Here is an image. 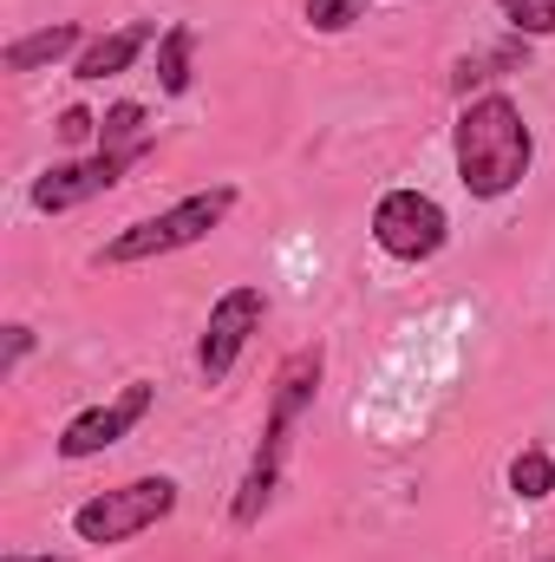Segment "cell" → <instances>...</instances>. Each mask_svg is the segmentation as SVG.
<instances>
[{"instance_id": "1", "label": "cell", "mask_w": 555, "mask_h": 562, "mask_svg": "<svg viewBox=\"0 0 555 562\" xmlns=\"http://www.w3.org/2000/svg\"><path fill=\"white\" fill-rule=\"evenodd\" d=\"M451 157H457V183L477 203H497L510 190H523L530 164H536V132L523 119V105L510 92H484L457 112L451 125Z\"/></svg>"}, {"instance_id": "2", "label": "cell", "mask_w": 555, "mask_h": 562, "mask_svg": "<svg viewBox=\"0 0 555 562\" xmlns=\"http://www.w3.org/2000/svg\"><path fill=\"white\" fill-rule=\"evenodd\" d=\"M320 373H327V353H320V347H301V353L281 360L275 393H269L262 445H256L249 477H242V491H236V504H229V524H236V530H256V524H262V510H269V497H275V484H281L287 438H294V425L307 419V406H314V393H320Z\"/></svg>"}, {"instance_id": "3", "label": "cell", "mask_w": 555, "mask_h": 562, "mask_svg": "<svg viewBox=\"0 0 555 562\" xmlns=\"http://www.w3.org/2000/svg\"><path fill=\"white\" fill-rule=\"evenodd\" d=\"M229 210H236V183H209V190H196V196H183V203L144 216L132 229H118L92 262H99V269H138V262H157V256H177V249L203 243L209 229H223Z\"/></svg>"}, {"instance_id": "4", "label": "cell", "mask_w": 555, "mask_h": 562, "mask_svg": "<svg viewBox=\"0 0 555 562\" xmlns=\"http://www.w3.org/2000/svg\"><path fill=\"white\" fill-rule=\"evenodd\" d=\"M170 510H177V477H163V471L157 477H132V484H112V491L86 497L72 510V537L112 550V543H132L144 530H157Z\"/></svg>"}, {"instance_id": "5", "label": "cell", "mask_w": 555, "mask_h": 562, "mask_svg": "<svg viewBox=\"0 0 555 562\" xmlns=\"http://www.w3.org/2000/svg\"><path fill=\"white\" fill-rule=\"evenodd\" d=\"M262 321H269V294H262V288L236 281V288L216 294V307H209V321H203V340H196V373H203V386H223V380L236 373V360H242V347L262 334Z\"/></svg>"}, {"instance_id": "6", "label": "cell", "mask_w": 555, "mask_h": 562, "mask_svg": "<svg viewBox=\"0 0 555 562\" xmlns=\"http://www.w3.org/2000/svg\"><path fill=\"white\" fill-rule=\"evenodd\" d=\"M373 243H380L393 262H431V256H444V243H451V216H444V203L424 196V190H386V196L373 203Z\"/></svg>"}, {"instance_id": "7", "label": "cell", "mask_w": 555, "mask_h": 562, "mask_svg": "<svg viewBox=\"0 0 555 562\" xmlns=\"http://www.w3.org/2000/svg\"><path fill=\"white\" fill-rule=\"evenodd\" d=\"M144 157H150V144H132V150H92V157H72V164H46V170L33 177V210H39V216H66V210H79V203L118 190L125 170L144 164Z\"/></svg>"}, {"instance_id": "8", "label": "cell", "mask_w": 555, "mask_h": 562, "mask_svg": "<svg viewBox=\"0 0 555 562\" xmlns=\"http://www.w3.org/2000/svg\"><path fill=\"white\" fill-rule=\"evenodd\" d=\"M150 406H157V386H150V380H132L125 393H112L105 406H86L79 419L59 431V458H66V464H86V458L112 451L118 438H132V431H138Z\"/></svg>"}, {"instance_id": "9", "label": "cell", "mask_w": 555, "mask_h": 562, "mask_svg": "<svg viewBox=\"0 0 555 562\" xmlns=\"http://www.w3.org/2000/svg\"><path fill=\"white\" fill-rule=\"evenodd\" d=\"M150 40H163V33H157V26H144V20H138V26H118V33H99V40L72 59V79H86V86H92V79H118V72H132Z\"/></svg>"}, {"instance_id": "10", "label": "cell", "mask_w": 555, "mask_h": 562, "mask_svg": "<svg viewBox=\"0 0 555 562\" xmlns=\"http://www.w3.org/2000/svg\"><path fill=\"white\" fill-rule=\"evenodd\" d=\"M86 46H92V40H86L72 20H59V26H39V33L7 40L0 66H7V72H39V66H53V59H66V53H86Z\"/></svg>"}, {"instance_id": "11", "label": "cell", "mask_w": 555, "mask_h": 562, "mask_svg": "<svg viewBox=\"0 0 555 562\" xmlns=\"http://www.w3.org/2000/svg\"><path fill=\"white\" fill-rule=\"evenodd\" d=\"M190 53H196V26H190V20H170L163 40H157V86H163L170 99L190 92Z\"/></svg>"}, {"instance_id": "12", "label": "cell", "mask_w": 555, "mask_h": 562, "mask_svg": "<svg viewBox=\"0 0 555 562\" xmlns=\"http://www.w3.org/2000/svg\"><path fill=\"white\" fill-rule=\"evenodd\" d=\"M555 491V458L543 445H523L517 458H510V497H523V504H543Z\"/></svg>"}, {"instance_id": "13", "label": "cell", "mask_w": 555, "mask_h": 562, "mask_svg": "<svg viewBox=\"0 0 555 562\" xmlns=\"http://www.w3.org/2000/svg\"><path fill=\"white\" fill-rule=\"evenodd\" d=\"M150 112H144L138 99H118L105 119H99V150H132V144H150V125H144Z\"/></svg>"}, {"instance_id": "14", "label": "cell", "mask_w": 555, "mask_h": 562, "mask_svg": "<svg viewBox=\"0 0 555 562\" xmlns=\"http://www.w3.org/2000/svg\"><path fill=\"white\" fill-rule=\"evenodd\" d=\"M497 13H503L523 40H550L555 33V0H497Z\"/></svg>"}, {"instance_id": "15", "label": "cell", "mask_w": 555, "mask_h": 562, "mask_svg": "<svg viewBox=\"0 0 555 562\" xmlns=\"http://www.w3.org/2000/svg\"><path fill=\"white\" fill-rule=\"evenodd\" d=\"M360 13H366L360 0H307V26H314V33H347Z\"/></svg>"}, {"instance_id": "16", "label": "cell", "mask_w": 555, "mask_h": 562, "mask_svg": "<svg viewBox=\"0 0 555 562\" xmlns=\"http://www.w3.org/2000/svg\"><path fill=\"white\" fill-rule=\"evenodd\" d=\"M59 138H66V144H86V138H99V119H92L86 105H66V112H59Z\"/></svg>"}, {"instance_id": "17", "label": "cell", "mask_w": 555, "mask_h": 562, "mask_svg": "<svg viewBox=\"0 0 555 562\" xmlns=\"http://www.w3.org/2000/svg\"><path fill=\"white\" fill-rule=\"evenodd\" d=\"M26 353H33V327H20V321H13V327H7V347H0V373H13Z\"/></svg>"}, {"instance_id": "18", "label": "cell", "mask_w": 555, "mask_h": 562, "mask_svg": "<svg viewBox=\"0 0 555 562\" xmlns=\"http://www.w3.org/2000/svg\"><path fill=\"white\" fill-rule=\"evenodd\" d=\"M0 562H72V557H20V550H7Z\"/></svg>"}, {"instance_id": "19", "label": "cell", "mask_w": 555, "mask_h": 562, "mask_svg": "<svg viewBox=\"0 0 555 562\" xmlns=\"http://www.w3.org/2000/svg\"><path fill=\"white\" fill-rule=\"evenodd\" d=\"M536 562H555V557H536Z\"/></svg>"}]
</instances>
